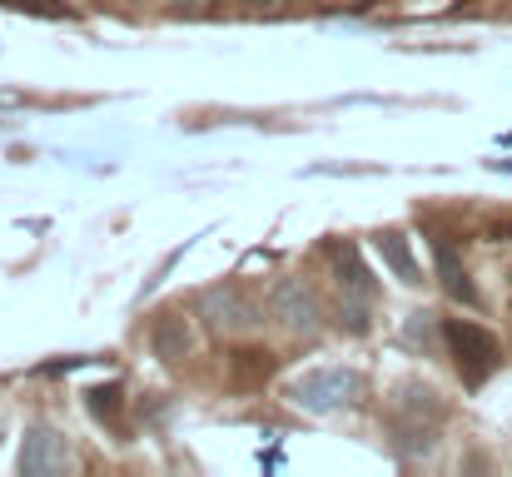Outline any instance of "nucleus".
Wrapping results in <instances>:
<instances>
[{
  "instance_id": "obj_4",
  "label": "nucleus",
  "mask_w": 512,
  "mask_h": 477,
  "mask_svg": "<svg viewBox=\"0 0 512 477\" xmlns=\"http://www.w3.org/2000/svg\"><path fill=\"white\" fill-rule=\"evenodd\" d=\"M269 304H274V323H279L284 333L309 338V333L319 328V299H314L299 279H279L274 294H269Z\"/></svg>"
},
{
  "instance_id": "obj_2",
  "label": "nucleus",
  "mask_w": 512,
  "mask_h": 477,
  "mask_svg": "<svg viewBox=\"0 0 512 477\" xmlns=\"http://www.w3.org/2000/svg\"><path fill=\"white\" fill-rule=\"evenodd\" d=\"M329 269H334V294H339L343 323L358 333L368 328V304H373V279H368V264L353 244H329Z\"/></svg>"
},
{
  "instance_id": "obj_10",
  "label": "nucleus",
  "mask_w": 512,
  "mask_h": 477,
  "mask_svg": "<svg viewBox=\"0 0 512 477\" xmlns=\"http://www.w3.org/2000/svg\"><path fill=\"white\" fill-rule=\"evenodd\" d=\"M378 244H383V254H388V264L408 279V284H418V264H413V254L398 244V234H378Z\"/></svg>"
},
{
  "instance_id": "obj_3",
  "label": "nucleus",
  "mask_w": 512,
  "mask_h": 477,
  "mask_svg": "<svg viewBox=\"0 0 512 477\" xmlns=\"http://www.w3.org/2000/svg\"><path fill=\"white\" fill-rule=\"evenodd\" d=\"M358 393H363V378H358L353 368H314V373H304V378L289 388V398H294L304 413H339Z\"/></svg>"
},
{
  "instance_id": "obj_7",
  "label": "nucleus",
  "mask_w": 512,
  "mask_h": 477,
  "mask_svg": "<svg viewBox=\"0 0 512 477\" xmlns=\"http://www.w3.org/2000/svg\"><path fill=\"white\" fill-rule=\"evenodd\" d=\"M433 254H438V279H443V289L458 299V304H478V289L468 284V269L458 264V254H453V244H433Z\"/></svg>"
},
{
  "instance_id": "obj_12",
  "label": "nucleus",
  "mask_w": 512,
  "mask_h": 477,
  "mask_svg": "<svg viewBox=\"0 0 512 477\" xmlns=\"http://www.w3.org/2000/svg\"><path fill=\"white\" fill-rule=\"evenodd\" d=\"M174 5H179V10H199L204 0H174Z\"/></svg>"
},
{
  "instance_id": "obj_1",
  "label": "nucleus",
  "mask_w": 512,
  "mask_h": 477,
  "mask_svg": "<svg viewBox=\"0 0 512 477\" xmlns=\"http://www.w3.org/2000/svg\"><path fill=\"white\" fill-rule=\"evenodd\" d=\"M443 338H448V348H453V363H458V373H463V383H468V388H483V383L498 373V363H503V348H498V338H493L483 323L448 318V323H443Z\"/></svg>"
},
{
  "instance_id": "obj_14",
  "label": "nucleus",
  "mask_w": 512,
  "mask_h": 477,
  "mask_svg": "<svg viewBox=\"0 0 512 477\" xmlns=\"http://www.w3.org/2000/svg\"><path fill=\"white\" fill-rule=\"evenodd\" d=\"M254 5H274V0H254Z\"/></svg>"
},
{
  "instance_id": "obj_9",
  "label": "nucleus",
  "mask_w": 512,
  "mask_h": 477,
  "mask_svg": "<svg viewBox=\"0 0 512 477\" xmlns=\"http://www.w3.org/2000/svg\"><path fill=\"white\" fill-rule=\"evenodd\" d=\"M234 358H239V363H234V378H239V383H259V378L274 373V358L259 353V348H254V353H234Z\"/></svg>"
},
{
  "instance_id": "obj_13",
  "label": "nucleus",
  "mask_w": 512,
  "mask_h": 477,
  "mask_svg": "<svg viewBox=\"0 0 512 477\" xmlns=\"http://www.w3.org/2000/svg\"><path fill=\"white\" fill-rule=\"evenodd\" d=\"M0 438H5V418H0Z\"/></svg>"
},
{
  "instance_id": "obj_5",
  "label": "nucleus",
  "mask_w": 512,
  "mask_h": 477,
  "mask_svg": "<svg viewBox=\"0 0 512 477\" xmlns=\"http://www.w3.org/2000/svg\"><path fill=\"white\" fill-rule=\"evenodd\" d=\"M199 309H204V318H209V328H214V333H249V328L259 323L254 299H249L244 289H234V284L209 289V294L199 299Z\"/></svg>"
},
{
  "instance_id": "obj_11",
  "label": "nucleus",
  "mask_w": 512,
  "mask_h": 477,
  "mask_svg": "<svg viewBox=\"0 0 512 477\" xmlns=\"http://www.w3.org/2000/svg\"><path fill=\"white\" fill-rule=\"evenodd\" d=\"M5 5L30 10V15H70V5H65V0H5Z\"/></svg>"
},
{
  "instance_id": "obj_8",
  "label": "nucleus",
  "mask_w": 512,
  "mask_h": 477,
  "mask_svg": "<svg viewBox=\"0 0 512 477\" xmlns=\"http://www.w3.org/2000/svg\"><path fill=\"white\" fill-rule=\"evenodd\" d=\"M155 348H160L165 358H179V353L189 348V333H184L179 318H160V323H155Z\"/></svg>"
},
{
  "instance_id": "obj_6",
  "label": "nucleus",
  "mask_w": 512,
  "mask_h": 477,
  "mask_svg": "<svg viewBox=\"0 0 512 477\" xmlns=\"http://www.w3.org/2000/svg\"><path fill=\"white\" fill-rule=\"evenodd\" d=\"M70 458H65V443H60V433H50V428H35L30 438H25V458H20V473H60Z\"/></svg>"
}]
</instances>
